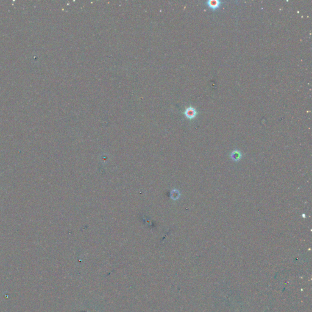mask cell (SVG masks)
Listing matches in <instances>:
<instances>
[{
    "mask_svg": "<svg viewBox=\"0 0 312 312\" xmlns=\"http://www.w3.org/2000/svg\"><path fill=\"white\" fill-rule=\"evenodd\" d=\"M183 114H184L185 116L187 117L188 119H194L195 117L197 116L198 113L195 108L190 106V107H187L185 109Z\"/></svg>",
    "mask_w": 312,
    "mask_h": 312,
    "instance_id": "cell-1",
    "label": "cell"
},
{
    "mask_svg": "<svg viewBox=\"0 0 312 312\" xmlns=\"http://www.w3.org/2000/svg\"><path fill=\"white\" fill-rule=\"evenodd\" d=\"M230 157L234 162H238L242 157V154L240 151L238 149H235L231 153Z\"/></svg>",
    "mask_w": 312,
    "mask_h": 312,
    "instance_id": "cell-3",
    "label": "cell"
},
{
    "mask_svg": "<svg viewBox=\"0 0 312 312\" xmlns=\"http://www.w3.org/2000/svg\"><path fill=\"white\" fill-rule=\"evenodd\" d=\"M222 2L218 0H208L207 1V4L210 9L213 10L217 9L221 6Z\"/></svg>",
    "mask_w": 312,
    "mask_h": 312,
    "instance_id": "cell-2",
    "label": "cell"
}]
</instances>
